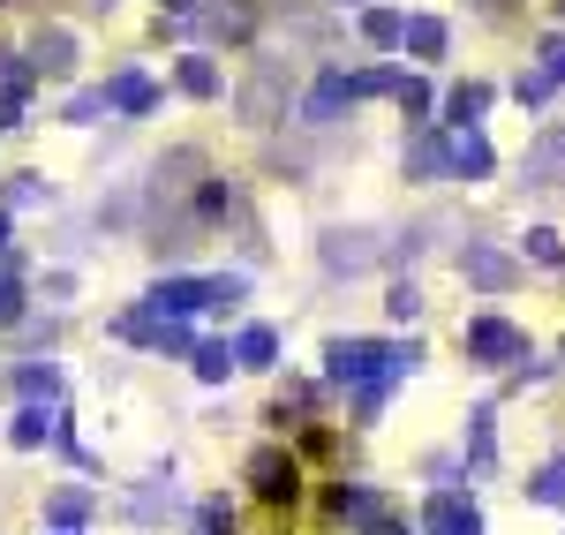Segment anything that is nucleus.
I'll list each match as a JSON object with an SVG mask.
<instances>
[{
    "mask_svg": "<svg viewBox=\"0 0 565 535\" xmlns=\"http://www.w3.org/2000/svg\"><path fill=\"white\" fill-rule=\"evenodd\" d=\"M287 98H295V68H287L279 53H264L257 68H249V84L234 90V114H242L249 129H271V121L287 114Z\"/></svg>",
    "mask_w": 565,
    "mask_h": 535,
    "instance_id": "1",
    "label": "nucleus"
},
{
    "mask_svg": "<svg viewBox=\"0 0 565 535\" xmlns=\"http://www.w3.org/2000/svg\"><path fill=\"white\" fill-rule=\"evenodd\" d=\"M385 257V234L377 226H324L317 234V265L332 271V279H354V271H370Z\"/></svg>",
    "mask_w": 565,
    "mask_h": 535,
    "instance_id": "2",
    "label": "nucleus"
},
{
    "mask_svg": "<svg viewBox=\"0 0 565 535\" xmlns=\"http://www.w3.org/2000/svg\"><path fill=\"white\" fill-rule=\"evenodd\" d=\"M460 347H468V362H482V370H505V362H527V332L505 324V317H468V324H460Z\"/></svg>",
    "mask_w": 565,
    "mask_h": 535,
    "instance_id": "3",
    "label": "nucleus"
},
{
    "mask_svg": "<svg viewBox=\"0 0 565 535\" xmlns=\"http://www.w3.org/2000/svg\"><path fill=\"white\" fill-rule=\"evenodd\" d=\"M392 362H399V347H385V340H332L324 347V377L332 385H370V377H385Z\"/></svg>",
    "mask_w": 565,
    "mask_h": 535,
    "instance_id": "4",
    "label": "nucleus"
},
{
    "mask_svg": "<svg viewBox=\"0 0 565 535\" xmlns=\"http://www.w3.org/2000/svg\"><path fill=\"white\" fill-rule=\"evenodd\" d=\"M460 279H468V287H482V295H505V287L521 279V265H513L498 242H468V249H460Z\"/></svg>",
    "mask_w": 565,
    "mask_h": 535,
    "instance_id": "5",
    "label": "nucleus"
},
{
    "mask_svg": "<svg viewBox=\"0 0 565 535\" xmlns=\"http://www.w3.org/2000/svg\"><path fill=\"white\" fill-rule=\"evenodd\" d=\"M521 181H527V189H565V121H558V129H543L521 151Z\"/></svg>",
    "mask_w": 565,
    "mask_h": 535,
    "instance_id": "6",
    "label": "nucleus"
},
{
    "mask_svg": "<svg viewBox=\"0 0 565 535\" xmlns=\"http://www.w3.org/2000/svg\"><path fill=\"white\" fill-rule=\"evenodd\" d=\"M249 491L271 497V505H287V497L302 491V475H295V460H287L279 446H257L249 452Z\"/></svg>",
    "mask_w": 565,
    "mask_h": 535,
    "instance_id": "7",
    "label": "nucleus"
},
{
    "mask_svg": "<svg viewBox=\"0 0 565 535\" xmlns=\"http://www.w3.org/2000/svg\"><path fill=\"white\" fill-rule=\"evenodd\" d=\"M143 310H151V317H189V310H212V279H159V287L143 295Z\"/></svg>",
    "mask_w": 565,
    "mask_h": 535,
    "instance_id": "8",
    "label": "nucleus"
},
{
    "mask_svg": "<svg viewBox=\"0 0 565 535\" xmlns=\"http://www.w3.org/2000/svg\"><path fill=\"white\" fill-rule=\"evenodd\" d=\"M423 528H430V535H482V513H476V497L437 491L430 505H423Z\"/></svg>",
    "mask_w": 565,
    "mask_h": 535,
    "instance_id": "9",
    "label": "nucleus"
},
{
    "mask_svg": "<svg viewBox=\"0 0 565 535\" xmlns=\"http://www.w3.org/2000/svg\"><path fill=\"white\" fill-rule=\"evenodd\" d=\"M399 167H407V181H445L452 174V143H445L437 129H423L407 151H399Z\"/></svg>",
    "mask_w": 565,
    "mask_h": 535,
    "instance_id": "10",
    "label": "nucleus"
},
{
    "mask_svg": "<svg viewBox=\"0 0 565 535\" xmlns=\"http://www.w3.org/2000/svg\"><path fill=\"white\" fill-rule=\"evenodd\" d=\"M340 106H354V84L332 68V76H317V90L302 98V121H309V129H332V121H340Z\"/></svg>",
    "mask_w": 565,
    "mask_h": 535,
    "instance_id": "11",
    "label": "nucleus"
},
{
    "mask_svg": "<svg viewBox=\"0 0 565 535\" xmlns=\"http://www.w3.org/2000/svg\"><path fill=\"white\" fill-rule=\"evenodd\" d=\"M490 167H498V151H490V136H482V129L452 136V174H460V181H482Z\"/></svg>",
    "mask_w": 565,
    "mask_h": 535,
    "instance_id": "12",
    "label": "nucleus"
},
{
    "mask_svg": "<svg viewBox=\"0 0 565 535\" xmlns=\"http://www.w3.org/2000/svg\"><path fill=\"white\" fill-rule=\"evenodd\" d=\"M106 98H114V114H151V106H159V84H151L143 68H121V76L106 84Z\"/></svg>",
    "mask_w": 565,
    "mask_h": 535,
    "instance_id": "13",
    "label": "nucleus"
},
{
    "mask_svg": "<svg viewBox=\"0 0 565 535\" xmlns=\"http://www.w3.org/2000/svg\"><path fill=\"white\" fill-rule=\"evenodd\" d=\"M204 31H212V39H249V31H257V8H249V0H212V8H204Z\"/></svg>",
    "mask_w": 565,
    "mask_h": 535,
    "instance_id": "14",
    "label": "nucleus"
},
{
    "mask_svg": "<svg viewBox=\"0 0 565 535\" xmlns=\"http://www.w3.org/2000/svg\"><path fill=\"white\" fill-rule=\"evenodd\" d=\"M482 114H490V84H452L445 90V121H452V129H476Z\"/></svg>",
    "mask_w": 565,
    "mask_h": 535,
    "instance_id": "15",
    "label": "nucleus"
},
{
    "mask_svg": "<svg viewBox=\"0 0 565 535\" xmlns=\"http://www.w3.org/2000/svg\"><path fill=\"white\" fill-rule=\"evenodd\" d=\"M362 39L377 45V53L407 45V15H399V8H362Z\"/></svg>",
    "mask_w": 565,
    "mask_h": 535,
    "instance_id": "16",
    "label": "nucleus"
},
{
    "mask_svg": "<svg viewBox=\"0 0 565 535\" xmlns=\"http://www.w3.org/2000/svg\"><path fill=\"white\" fill-rule=\"evenodd\" d=\"M445 45H452L445 15H407V53H415V61H437Z\"/></svg>",
    "mask_w": 565,
    "mask_h": 535,
    "instance_id": "17",
    "label": "nucleus"
},
{
    "mask_svg": "<svg viewBox=\"0 0 565 535\" xmlns=\"http://www.w3.org/2000/svg\"><path fill=\"white\" fill-rule=\"evenodd\" d=\"M490 422H498L490 407H476V415H468V460H476V475H490V468H498V430H490Z\"/></svg>",
    "mask_w": 565,
    "mask_h": 535,
    "instance_id": "18",
    "label": "nucleus"
},
{
    "mask_svg": "<svg viewBox=\"0 0 565 535\" xmlns=\"http://www.w3.org/2000/svg\"><path fill=\"white\" fill-rule=\"evenodd\" d=\"M234 355H242V370H271V355H279V332H271V324H242Z\"/></svg>",
    "mask_w": 565,
    "mask_h": 535,
    "instance_id": "19",
    "label": "nucleus"
},
{
    "mask_svg": "<svg viewBox=\"0 0 565 535\" xmlns=\"http://www.w3.org/2000/svg\"><path fill=\"white\" fill-rule=\"evenodd\" d=\"M31 68L68 76V68H76V39H68V31H39V61H31Z\"/></svg>",
    "mask_w": 565,
    "mask_h": 535,
    "instance_id": "20",
    "label": "nucleus"
},
{
    "mask_svg": "<svg viewBox=\"0 0 565 535\" xmlns=\"http://www.w3.org/2000/svg\"><path fill=\"white\" fill-rule=\"evenodd\" d=\"M174 84L189 90V98H218V68H212V53H189L174 68Z\"/></svg>",
    "mask_w": 565,
    "mask_h": 535,
    "instance_id": "21",
    "label": "nucleus"
},
{
    "mask_svg": "<svg viewBox=\"0 0 565 535\" xmlns=\"http://www.w3.org/2000/svg\"><path fill=\"white\" fill-rule=\"evenodd\" d=\"M234 370H242V355H234L226 340H204V347H196V377H204V385H226Z\"/></svg>",
    "mask_w": 565,
    "mask_h": 535,
    "instance_id": "22",
    "label": "nucleus"
},
{
    "mask_svg": "<svg viewBox=\"0 0 565 535\" xmlns=\"http://www.w3.org/2000/svg\"><path fill=\"white\" fill-rule=\"evenodd\" d=\"M527 505H565V452H558V460H543V468L527 475Z\"/></svg>",
    "mask_w": 565,
    "mask_h": 535,
    "instance_id": "23",
    "label": "nucleus"
},
{
    "mask_svg": "<svg viewBox=\"0 0 565 535\" xmlns=\"http://www.w3.org/2000/svg\"><path fill=\"white\" fill-rule=\"evenodd\" d=\"M354 535H415V528H407V513H392V497H377V505L354 521Z\"/></svg>",
    "mask_w": 565,
    "mask_h": 535,
    "instance_id": "24",
    "label": "nucleus"
},
{
    "mask_svg": "<svg viewBox=\"0 0 565 535\" xmlns=\"http://www.w3.org/2000/svg\"><path fill=\"white\" fill-rule=\"evenodd\" d=\"M8 438H15V446H23V452H31V446H45V438H53V415H45V407L31 400V407H23V415H15V430H8Z\"/></svg>",
    "mask_w": 565,
    "mask_h": 535,
    "instance_id": "25",
    "label": "nucleus"
},
{
    "mask_svg": "<svg viewBox=\"0 0 565 535\" xmlns=\"http://www.w3.org/2000/svg\"><path fill=\"white\" fill-rule=\"evenodd\" d=\"M23 204H53V181L45 174H8V212H23Z\"/></svg>",
    "mask_w": 565,
    "mask_h": 535,
    "instance_id": "26",
    "label": "nucleus"
},
{
    "mask_svg": "<svg viewBox=\"0 0 565 535\" xmlns=\"http://www.w3.org/2000/svg\"><path fill=\"white\" fill-rule=\"evenodd\" d=\"M558 84H565V76H551V68H527L521 84H513V98H521V106H551V98H558Z\"/></svg>",
    "mask_w": 565,
    "mask_h": 535,
    "instance_id": "27",
    "label": "nucleus"
},
{
    "mask_svg": "<svg viewBox=\"0 0 565 535\" xmlns=\"http://www.w3.org/2000/svg\"><path fill=\"white\" fill-rule=\"evenodd\" d=\"M399 84H407V76H399V68H362V76H354V98H399Z\"/></svg>",
    "mask_w": 565,
    "mask_h": 535,
    "instance_id": "28",
    "label": "nucleus"
},
{
    "mask_svg": "<svg viewBox=\"0 0 565 535\" xmlns=\"http://www.w3.org/2000/svg\"><path fill=\"white\" fill-rule=\"evenodd\" d=\"M521 249L535 257V265H565V242L551 234V226H527V242H521Z\"/></svg>",
    "mask_w": 565,
    "mask_h": 535,
    "instance_id": "29",
    "label": "nucleus"
},
{
    "mask_svg": "<svg viewBox=\"0 0 565 535\" xmlns=\"http://www.w3.org/2000/svg\"><path fill=\"white\" fill-rule=\"evenodd\" d=\"M15 393H23V400H53L61 377H53V370H15Z\"/></svg>",
    "mask_w": 565,
    "mask_h": 535,
    "instance_id": "30",
    "label": "nucleus"
},
{
    "mask_svg": "<svg viewBox=\"0 0 565 535\" xmlns=\"http://www.w3.org/2000/svg\"><path fill=\"white\" fill-rule=\"evenodd\" d=\"M430 84H415V76H407V84H399V114H407V121H430Z\"/></svg>",
    "mask_w": 565,
    "mask_h": 535,
    "instance_id": "31",
    "label": "nucleus"
},
{
    "mask_svg": "<svg viewBox=\"0 0 565 535\" xmlns=\"http://www.w3.org/2000/svg\"><path fill=\"white\" fill-rule=\"evenodd\" d=\"M23 317V279H15V265H0V324H15Z\"/></svg>",
    "mask_w": 565,
    "mask_h": 535,
    "instance_id": "32",
    "label": "nucleus"
},
{
    "mask_svg": "<svg viewBox=\"0 0 565 535\" xmlns=\"http://www.w3.org/2000/svg\"><path fill=\"white\" fill-rule=\"evenodd\" d=\"M535 68L565 76V31H543V39H535Z\"/></svg>",
    "mask_w": 565,
    "mask_h": 535,
    "instance_id": "33",
    "label": "nucleus"
},
{
    "mask_svg": "<svg viewBox=\"0 0 565 535\" xmlns=\"http://www.w3.org/2000/svg\"><path fill=\"white\" fill-rule=\"evenodd\" d=\"M106 106H114L106 90H76V98H68V121L84 129V121H98V114H106Z\"/></svg>",
    "mask_w": 565,
    "mask_h": 535,
    "instance_id": "34",
    "label": "nucleus"
},
{
    "mask_svg": "<svg viewBox=\"0 0 565 535\" xmlns=\"http://www.w3.org/2000/svg\"><path fill=\"white\" fill-rule=\"evenodd\" d=\"M45 513H53L61 528H76V521H84V513H90V497H84V491H61V497H53V505H45Z\"/></svg>",
    "mask_w": 565,
    "mask_h": 535,
    "instance_id": "35",
    "label": "nucleus"
},
{
    "mask_svg": "<svg viewBox=\"0 0 565 535\" xmlns=\"http://www.w3.org/2000/svg\"><path fill=\"white\" fill-rule=\"evenodd\" d=\"M242 295H249V279H242V271H226V279H212V310H234Z\"/></svg>",
    "mask_w": 565,
    "mask_h": 535,
    "instance_id": "36",
    "label": "nucleus"
},
{
    "mask_svg": "<svg viewBox=\"0 0 565 535\" xmlns=\"http://www.w3.org/2000/svg\"><path fill=\"white\" fill-rule=\"evenodd\" d=\"M196 521H204V535H226V528H234V505H226V497H204Z\"/></svg>",
    "mask_w": 565,
    "mask_h": 535,
    "instance_id": "37",
    "label": "nucleus"
},
{
    "mask_svg": "<svg viewBox=\"0 0 565 535\" xmlns=\"http://www.w3.org/2000/svg\"><path fill=\"white\" fill-rule=\"evenodd\" d=\"M385 310H392V317H423V295H415V287L399 279V287H392V295H385Z\"/></svg>",
    "mask_w": 565,
    "mask_h": 535,
    "instance_id": "38",
    "label": "nucleus"
},
{
    "mask_svg": "<svg viewBox=\"0 0 565 535\" xmlns=\"http://www.w3.org/2000/svg\"><path fill=\"white\" fill-rule=\"evenodd\" d=\"M0 129H23V90H0Z\"/></svg>",
    "mask_w": 565,
    "mask_h": 535,
    "instance_id": "39",
    "label": "nucleus"
},
{
    "mask_svg": "<svg viewBox=\"0 0 565 535\" xmlns=\"http://www.w3.org/2000/svg\"><path fill=\"white\" fill-rule=\"evenodd\" d=\"M0 257H8V212H0Z\"/></svg>",
    "mask_w": 565,
    "mask_h": 535,
    "instance_id": "40",
    "label": "nucleus"
},
{
    "mask_svg": "<svg viewBox=\"0 0 565 535\" xmlns=\"http://www.w3.org/2000/svg\"><path fill=\"white\" fill-rule=\"evenodd\" d=\"M167 8H174V15H189V8H196V0H167Z\"/></svg>",
    "mask_w": 565,
    "mask_h": 535,
    "instance_id": "41",
    "label": "nucleus"
},
{
    "mask_svg": "<svg viewBox=\"0 0 565 535\" xmlns=\"http://www.w3.org/2000/svg\"><path fill=\"white\" fill-rule=\"evenodd\" d=\"M53 535H76V528H53Z\"/></svg>",
    "mask_w": 565,
    "mask_h": 535,
    "instance_id": "42",
    "label": "nucleus"
},
{
    "mask_svg": "<svg viewBox=\"0 0 565 535\" xmlns=\"http://www.w3.org/2000/svg\"><path fill=\"white\" fill-rule=\"evenodd\" d=\"M558 15H565V0H558Z\"/></svg>",
    "mask_w": 565,
    "mask_h": 535,
    "instance_id": "43",
    "label": "nucleus"
}]
</instances>
